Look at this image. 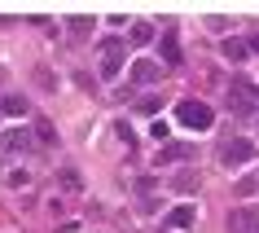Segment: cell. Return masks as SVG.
Instances as JSON below:
<instances>
[{
	"label": "cell",
	"mask_w": 259,
	"mask_h": 233,
	"mask_svg": "<svg viewBox=\"0 0 259 233\" xmlns=\"http://www.w3.org/2000/svg\"><path fill=\"white\" fill-rule=\"evenodd\" d=\"M255 159V141H246V137H224V145H220V163L224 167H242Z\"/></svg>",
	"instance_id": "7a4b0ae2"
},
{
	"label": "cell",
	"mask_w": 259,
	"mask_h": 233,
	"mask_svg": "<svg viewBox=\"0 0 259 233\" xmlns=\"http://www.w3.org/2000/svg\"><path fill=\"white\" fill-rule=\"evenodd\" d=\"M255 189H259V180H255V176H242V180H237V193H242V198H250Z\"/></svg>",
	"instance_id": "2e32d148"
},
{
	"label": "cell",
	"mask_w": 259,
	"mask_h": 233,
	"mask_svg": "<svg viewBox=\"0 0 259 233\" xmlns=\"http://www.w3.org/2000/svg\"><path fill=\"white\" fill-rule=\"evenodd\" d=\"M158 53H163V66H167V70H176L180 62H185V53H180V40H176V31H163V40H158Z\"/></svg>",
	"instance_id": "5b68a950"
},
{
	"label": "cell",
	"mask_w": 259,
	"mask_h": 233,
	"mask_svg": "<svg viewBox=\"0 0 259 233\" xmlns=\"http://www.w3.org/2000/svg\"><path fill=\"white\" fill-rule=\"evenodd\" d=\"M119 66H123V40H106L101 44V80H114L119 75Z\"/></svg>",
	"instance_id": "3957f363"
},
{
	"label": "cell",
	"mask_w": 259,
	"mask_h": 233,
	"mask_svg": "<svg viewBox=\"0 0 259 233\" xmlns=\"http://www.w3.org/2000/svg\"><path fill=\"white\" fill-rule=\"evenodd\" d=\"M189 159V145H163V154H158V163H185Z\"/></svg>",
	"instance_id": "7c38bea8"
},
{
	"label": "cell",
	"mask_w": 259,
	"mask_h": 233,
	"mask_svg": "<svg viewBox=\"0 0 259 233\" xmlns=\"http://www.w3.org/2000/svg\"><path fill=\"white\" fill-rule=\"evenodd\" d=\"M158 110H163V101H158V97H145V101H141V114H158Z\"/></svg>",
	"instance_id": "e0dca14e"
},
{
	"label": "cell",
	"mask_w": 259,
	"mask_h": 233,
	"mask_svg": "<svg viewBox=\"0 0 259 233\" xmlns=\"http://www.w3.org/2000/svg\"><path fill=\"white\" fill-rule=\"evenodd\" d=\"M220 49H224V57H229V62H246V57H250V44H246L242 35H229Z\"/></svg>",
	"instance_id": "9c48e42d"
},
{
	"label": "cell",
	"mask_w": 259,
	"mask_h": 233,
	"mask_svg": "<svg viewBox=\"0 0 259 233\" xmlns=\"http://www.w3.org/2000/svg\"><path fill=\"white\" fill-rule=\"evenodd\" d=\"M27 110H31V101L22 93H5L0 97V114H5V119H22Z\"/></svg>",
	"instance_id": "8992f818"
},
{
	"label": "cell",
	"mask_w": 259,
	"mask_h": 233,
	"mask_svg": "<svg viewBox=\"0 0 259 233\" xmlns=\"http://www.w3.org/2000/svg\"><path fill=\"white\" fill-rule=\"evenodd\" d=\"M229 233H259V207H233Z\"/></svg>",
	"instance_id": "277c9868"
},
{
	"label": "cell",
	"mask_w": 259,
	"mask_h": 233,
	"mask_svg": "<svg viewBox=\"0 0 259 233\" xmlns=\"http://www.w3.org/2000/svg\"><path fill=\"white\" fill-rule=\"evenodd\" d=\"M158 207H163L158 198H141V211H145V216H158Z\"/></svg>",
	"instance_id": "ac0fdd59"
},
{
	"label": "cell",
	"mask_w": 259,
	"mask_h": 233,
	"mask_svg": "<svg viewBox=\"0 0 259 233\" xmlns=\"http://www.w3.org/2000/svg\"><path fill=\"white\" fill-rule=\"evenodd\" d=\"M176 189H180V193L198 189V172H185V176H176Z\"/></svg>",
	"instance_id": "9a60e30c"
},
{
	"label": "cell",
	"mask_w": 259,
	"mask_h": 233,
	"mask_svg": "<svg viewBox=\"0 0 259 233\" xmlns=\"http://www.w3.org/2000/svg\"><path fill=\"white\" fill-rule=\"evenodd\" d=\"M154 35H158V31H154V22H137V27H132V44H137V49L154 44Z\"/></svg>",
	"instance_id": "8fae6325"
},
{
	"label": "cell",
	"mask_w": 259,
	"mask_h": 233,
	"mask_svg": "<svg viewBox=\"0 0 259 233\" xmlns=\"http://www.w3.org/2000/svg\"><path fill=\"white\" fill-rule=\"evenodd\" d=\"M93 27H97L93 18H70V35H75V40H83V35H88Z\"/></svg>",
	"instance_id": "5bb4252c"
},
{
	"label": "cell",
	"mask_w": 259,
	"mask_h": 233,
	"mask_svg": "<svg viewBox=\"0 0 259 233\" xmlns=\"http://www.w3.org/2000/svg\"><path fill=\"white\" fill-rule=\"evenodd\" d=\"M193 224V207L189 203H180V207H171V211H167V229L176 233V229H189Z\"/></svg>",
	"instance_id": "ba28073f"
},
{
	"label": "cell",
	"mask_w": 259,
	"mask_h": 233,
	"mask_svg": "<svg viewBox=\"0 0 259 233\" xmlns=\"http://www.w3.org/2000/svg\"><path fill=\"white\" fill-rule=\"evenodd\" d=\"M31 145H35V141H31L27 132H22V128H14V132H9V137H5V150H14V154L31 150Z\"/></svg>",
	"instance_id": "30bf717a"
},
{
	"label": "cell",
	"mask_w": 259,
	"mask_h": 233,
	"mask_svg": "<svg viewBox=\"0 0 259 233\" xmlns=\"http://www.w3.org/2000/svg\"><path fill=\"white\" fill-rule=\"evenodd\" d=\"M35 132H40V145H49V150L57 145V132H53V124H49V119H35Z\"/></svg>",
	"instance_id": "4fadbf2b"
},
{
	"label": "cell",
	"mask_w": 259,
	"mask_h": 233,
	"mask_svg": "<svg viewBox=\"0 0 259 233\" xmlns=\"http://www.w3.org/2000/svg\"><path fill=\"white\" fill-rule=\"evenodd\" d=\"M158 75H163V66H154V62H132V84H158Z\"/></svg>",
	"instance_id": "52a82bcc"
},
{
	"label": "cell",
	"mask_w": 259,
	"mask_h": 233,
	"mask_svg": "<svg viewBox=\"0 0 259 233\" xmlns=\"http://www.w3.org/2000/svg\"><path fill=\"white\" fill-rule=\"evenodd\" d=\"M246 44H250V53H259V31H255V35H250Z\"/></svg>",
	"instance_id": "d6986e66"
},
{
	"label": "cell",
	"mask_w": 259,
	"mask_h": 233,
	"mask_svg": "<svg viewBox=\"0 0 259 233\" xmlns=\"http://www.w3.org/2000/svg\"><path fill=\"white\" fill-rule=\"evenodd\" d=\"M176 124H185L189 132H206V128L215 124V114H211V106H206V101L185 97V101H176Z\"/></svg>",
	"instance_id": "6da1fadb"
}]
</instances>
